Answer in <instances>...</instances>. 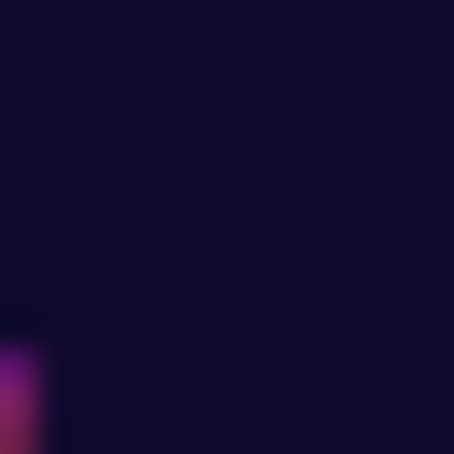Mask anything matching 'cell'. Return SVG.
Wrapping results in <instances>:
<instances>
[{"mask_svg":"<svg viewBox=\"0 0 454 454\" xmlns=\"http://www.w3.org/2000/svg\"><path fill=\"white\" fill-rule=\"evenodd\" d=\"M0 454H35V349H0Z\"/></svg>","mask_w":454,"mask_h":454,"instance_id":"1","label":"cell"}]
</instances>
